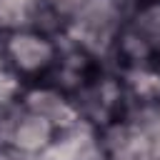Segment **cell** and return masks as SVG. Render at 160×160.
I'll return each instance as SVG.
<instances>
[{
  "label": "cell",
  "instance_id": "obj_1",
  "mask_svg": "<svg viewBox=\"0 0 160 160\" xmlns=\"http://www.w3.org/2000/svg\"><path fill=\"white\" fill-rule=\"evenodd\" d=\"M2 55L20 70V72H40L55 62V48L45 35L32 30H12L8 38Z\"/></svg>",
  "mask_w": 160,
  "mask_h": 160
}]
</instances>
